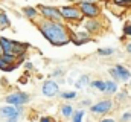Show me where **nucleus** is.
<instances>
[{"instance_id":"nucleus-1","label":"nucleus","mask_w":131,"mask_h":122,"mask_svg":"<svg viewBox=\"0 0 131 122\" xmlns=\"http://www.w3.org/2000/svg\"><path fill=\"white\" fill-rule=\"evenodd\" d=\"M38 29L44 35V38L53 46H66L67 43L72 41L69 30L61 22H52L44 18L38 22Z\"/></svg>"},{"instance_id":"nucleus-2","label":"nucleus","mask_w":131,"mask_h":122,"mask_svg":"<svg viewBox=\"0 0 131 122\" xmlns=\"http://www.w3.org/2000/svg\"><path fill=\"white\" fill-rule=\"evenodd\" d=\"M0 43H2V47H3V52L5 54H11V55H15V57H21L26 50H28V44L25 43H17V41H11L5 37L0 38Z\"/></svg>"},{"instance_id":"nucleus-3","label":"nucleus","mask_w":131,"mask_h":122,"mask_svg":"<svg viewBox=\"0 0 131 122\" xmlns=\"http://www.w3.org/2000/svg\"><path fill=\"white\" fill-rule=\"evenodd\" d=\"M38 11H40V14H41L46 20L61 22V18H63L60 9H57V8H53V6H44V5H40V6H38Z\"/></svg>"},{"instance_id":"nucleus-4","label":"nucleus","mask_w":131,"mask_h":122,"mask_svg":"<svg viewBox=\"0 0 131 122\" xmlns=\"http://www.w3.org/2000/svg\"><path fill=\"white\" fill-rule=\"evenodd\" d=\"M5 101L9 104V105H15V107H20L26 102L31 101V96L28 93H23V91H15V93H11L5 98Z\"/></svg>"},{"instance_id":"nucleus-5","label":"nucleus","mask_w":131,"mask_h":122,"mask_svg":"<svg viewBox=\"0 0 131 122\" xmlns=\"http://www.w3.org/2000/svg\"><path fill=\"white\" fill-rule=\"evenodd\" d=\"M60 12H61L63 18H66V20H78L79 22L84 15L81 12V9L76 6H63V8H60Z\"/></svg>"},{"instance_id":"nucleus-6","label":"nucleus","mask_w":131,"mask_h":122,"mask_svg":"<svg viewBox=\"0 0 131 122\" xmlns=\"http://www.w3.org/2000/svg\"><path fill=\"white\" fill-rule=\"evenodd\" d=\"M111 108H113V102H111L110 99H104V101H99L96 104H93V105L90 107V111H92L93 115H105V113H108Z\"/></svg>"},{"instance_id":"nucleus-7","label":"nucleus","mask_w":131,"mask_h":122,"mask_svg":"<svg viewBox=\"0 0 131 122\" xmlns=\"http://www.w3.org/2000/svg\"><path fill=\"white\" fill-rule=\"evenodd\" d=\"M58 93H60V86H58L57 81H53V79L44 81V84H43V95H44V96L53 98V96H57Z\"/></svg>"},{"instance_id":"nucleus-8","label":"nucleus","mask_w":131,"mask_h":122,"mask_svg":"<svg viewBox=\"0 0 131 122\" xmlns=\"http://www.w3.org/2000/svg\"><path fill=\"white\" fill-rule=\"evenodd\" d=\"M79 9H81V12L85 15V17H89V18H96L99 15V8L95 5V3H79Z\"/></svg>"},{"instance_id":"nucleus-9","label":"nucleus","mask_w":131,"mask_h":122,"mask_svg":"<svg viewBox=\"0 0 131 122\" xmlns=\"http://www.w3.org/2000/svg\"><path fill=\"white\" fill-rule=\"evenodd\" d=\"M18 113H23L21 105H20V107H15V105H6V107H2V108H0V116H2V118H6V119L15 116V115H18Z\"/></svg>"},{"instance_id":"nucleus-10","label":"nucleus","mask_w":131,"mask_h":122,"mask_svg":"<svg viewBox=\"0 0 131 122\" xmlns=\"http://www.w3.org/2000/svg\"><path fill=\"white\" fill-rule=\"evenodd\" d=\"M114 69L117 70V73H119V76H121V81H124V83L130 81L131 73H130V70H128L127 67H124V66H121V64H116Z\"/></svg>"},{"instance_id":"nucleus-11","label":"nucleus","mask_w":131,"mask_h":122,"mask_svg":"<svg viewBox=\"0 0 131 122\" xmlns=\"http://www.w3.org/2000/svg\"><path fill=\"white\" fill-rule=\"evenodd\" d=\"M84 26H85V29L89 30L90 34H95V32H98V30L101 29V26H102V25H101L99 22H96L95 18H89V22H87Z\"/></svg>"},{"instance_id":"nucleus-12","label":"nucleus","mask_w":131,"mask_h":122,"mask_svg":"<svg viewBox=\"0 0 131 122\" xmlns=\"http://www.w3.org/2000/svg\"><path fill=\"white\" fill-rule=\"evenodd\" d=\"M92 83H90V76L89 75H81L79 78H78V81L75 83V87L76 89H82V87H85V86H90Z\"/></svg>"},{"instance_id":"nucleus-13","label":"nucleus","mask_w":131,"mask_h":122,"mask_svg":"<svg viewBox=\"0 0 131 122\" xmlns=\"http://www.w3.org/2000/svg\"><path fill=\"white\" fill-rule=\"evenodd\" d=\"M90 87H93V89H96L99 91H107V81H92V84H90Z\"/></svg>"},{"instance_id":"nucleus-14","label":"nucleus","mask_w":131,"mask_h":122,"mask_svg":"<svg viewBox=\"0 0 131 122\" xmlns=\"http://www.w3.org/2000/svg\"><path fill=\"white\" fill-rule=\"evenodd\" d=\"M9 26H11V23H9L8 15H6L5 12H2V14H0V29H6V28H9Z\"/></svg>"},{"instance_id":"nucleus-15","label":"nucleus","mask_w":131,"mask_h":122,"mask_svg":"<svg viewBox=\"0 0 131 122\" xmlns=\"http://www.w3.org/2000/svg\"><path fill=\"white\" fill-rule=\"evenodd\" d=\"M117 90H119V87H117V83L116 81H107V93L113 95V93H116Z\"/></svg>"},{"instance_id":"nucleus-16","label":"nucleus","mask_w":131,"mask_h":122,"mask_svg":"<svg viewBox=\"0 0 131 122\" xmlns=\"http://www.w3.org/2000/svg\"><path fill=\"white\" fill-rule=\"evenodd\" d=\"M61 115H63L64 118H70V116H73L75 111H73L72 105H63V107H61Z\"/></svg>"},{"instance_id":"nucleus-17","label":"nucleus","mask_w":131,"mask_h":122,"mask_svg":"<svg viewBox=\"0 0 131 122\" xmlns=\"http://www.w3.org/2000/svg\"><path fill=\"white\" fill-rule=\"evenodd\" d=\"M23 11H25V15H26L28 18H35V17L40 14V12H37L35 8H31V6H29V8H25Z\"/></svg>"},{"instance_id":"nucleus-18","label":"nucleus","mask_w":131,"mask_h":122,"mask_svg":"<svg viewBox=\"0 0 131 122\" xmlns=\"http://www.w3.org/2000/svg\"><path fill=\"white\" fill-rule=\"evenodd\" d=\"M2 58L6 61L9 66H11V64H17V58H18V57H15V55H11V54H3V57H2Z\"/></svg>"},{"instance_id":"nucleus-19","label":"nucleus","mask_w":131,"mask_h":122,"mask_svg":"<svg viewBox=\"0 0 131 122\" xmlns=\"http://www.w3.org/2000/svg\"><path fill=\"white\" fill-rule=\"evenodd\" d=\"M84 110H78V111H75V115H73V122H82V118H84Z\"/></svg>"},{"instance_id":"nucleus-20","label":"nucleus","mask_w":131,"mask_h":122,"mask_svg":"<svg viewBox=\"0 0 131 122\" xmlns=\"http://www.w3.org/2000/svg\"><path fill=\"white\" fill-rule=\"evenodd\" d=\"M98 54H99V55H111V54H114V49H111V47L98 49Z\"/></svg>"},{"instance_id":"nucleus-21","label":"nucleus","mask_w":131,"mask_h":122,"mask_svg":"<svg viewBox=\"0 0 131 122\" xmlns=\"http://www.w3.org/2000/svg\"><path fill=\"white\" fill-rule=\"evenodd\" d=\"M61 98L63 99H75L76 98V91H64V93H61Z\"/></svg>"},{"instance_id":"nucleus-22","label":"nucleus","mask_w":131,"mask_h":122,"mask_svg":"<svg viewBox=\"0 0 131 122\" xmlns=\"http://www.w3.org/2000/svg\"><path fill=\"white\" fill-rule=\"evenodd\" d=\"M110 75L114 78V81H116V83H117V81H121V76H119V73H117V70H116L114 67H111V69H110Z\"/></svg>"},{"instance_id":"nucleus-23","label":"nucleus","mask_w":131,"mask_h":122,"mask_svg":"<svg viewBox=\"0 0 131 122\" xmlns=\"http://www.w3.org/2000/svg\"><path fill=\"white\" fill-rule=\"evenodd\" d=\"M0 69H2L3 72H8V69H9V64H8L6 61L3 60L2 57H0Z\"/></svg>"},{"instance_id":"nucleus-24","label":"nucleus","mask_w":131,"mask_h":122,"mask_svg":"<svg viewBox=\"0 0 131 122\" xmlns=\"http://www.w3.org/2000/svg\"><path fill=\"white\" fill-rule=\"evenodd\" d=\"M20 116H21V113H18V115H15V116H12V118L6 119V122H18V119H20Z\"/></svg>"},{"instance_id":"nucleus-25","label":"nucleus","mask_w":131,"mask_h":122,"mask_svg":"<svg viewBox=\"0 0 131 122\" xmlns=\"http://www.w3.org/2000/svg\"><path fill=\"white\" fill-rule=\"evenodd\" d=\"M124 34H125L127 37H131V25H127V26L124 28Z\"/></svg>"},{"instance_id":"nucleus-26","label":"nucleus","mask_w":131,"mask_h":122,"mask_svg":"<svg viewBox=\"0 0 131 122\" xmlns=\"http://www.w3.org/2000/svg\"><path fill=\"white\" fill-rule=\"evenodd\" d=\"M131 121V113H125V115H122V122H128Z\"/></svg>"},{"instance_id":"nucleus-27","label":"nucleus","mask_w":131,"mask_h":122,"mask_svg":"<svg viewBox=\"0 0 131 122\" xmlns=\"http://www.w3.org/2000/svg\"><path fill=\"white\" fill-rule=\"evenodd\" d=\"M40 122H55V119L53 118H49V116H43L40 119Z\"/></svg>"},{"instance_id":"nucleus-28","label":"nucleus","mask_w":131,"mask_h":122,"mask_svg":"<svg viewBox=\"0 0 131 122\" xmlns=\"http://www.w3.org/2000/svg\"><path fill=\"white\" fill-rule=\"evenodd\" d=\"M79 3H95V2H98V0H78Z\"/></svg>"},{"instance_id":"nucleus-29","label":"nucleus","mask_w":131,"mask_h":122,"mask_svg":"<svg viewBox=\"0 0 131 122\" xmlns=\"http://www.w3.org/2000/svg\"><path fill=\"white\" fill-rule=\"evenodd\" d=\"M101 122H116L114 119H111V118H105V119H102Z\"/></svg>"},{"instance_id":"nucleus-30","label":"nucleus","mask_w":131,"mask_h":122,"mask_svg":"<svg viewBox=\"0 0 131 122\" xmlns=\"http://www.w3.org/2000/svg\"><path fill=\"white\" fill-rule=\"evenodd\" d=\"M127 52H128V54H131V43H128V44H127Z\"/></svg>"},{"instance_id":"nucleus-31","label":"nucleus","mask_w":131,"mask_h":122,"mask_svg":"<svg viewBox=\"0 0 131 122\" xmlns=\"http://www.w3.org/2000/svg\"><path fill=\"white\" fill-rule=\"evenodd\" d=\"M53 76H61V72H60V70H57V72L53 73Z\"/></svg>"},{"instance_id":"nucleus-32","label":"nucleus","mask_w":131,"mask_h":122,"mask_svg":"<svg viewBox=\"0 0 131 122\" xmlns=\"http://www.w3.org/2000/svg\"><path fill=\"white\" fill-rule=\"evenodd\" d=\"M3 54L5 52H3V47H2V43H0V57H3Z\"/></svg>"},{"instance_id":"nucleus-33","label":"nucleus","mask_w":131,"mask_h":122,"mask_svg":"<svg viewBox=\"0 0 131 122\" xmlns=\"http://www.w3.org/2000/svg\"><path fill=\"white\" fill-rule=\"evenodd\" d=\"M125 3H127V5H131V0H127V2H125Z\"/></svg>"},{"instance_id":"nucleus-34","label":"nucleus","mask_w":131,"mask_h":122,"mask_svg":"<svg viewBox=\"0 0 131 122\" xmlns=\"http://www.w3.org/2000/svg\"><path fill=\"white\" fill-rule=\"evenodd\" d=\"M2 12H3V11H2V9H0V14H2Z\"/></svg>"}]
</instances>
